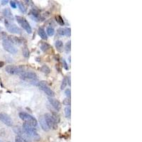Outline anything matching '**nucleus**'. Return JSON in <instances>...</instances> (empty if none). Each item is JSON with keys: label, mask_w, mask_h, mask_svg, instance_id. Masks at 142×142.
<instances>
[{"label": "nucleus", "mask_w": 142, "mask_h": 142, "mask_svg": "<svg viewBox=\"0 0 142 142\" xmlns=\"http://www.w3.org/2000/svg\"><path fill=\"white\" fill-rule=\"evenodd\" d=\"M19 117L23 121H25V122L28 123L29 124H30L32 127H36L37 126V121L36 120L32 117L31 115L26 113V112H20L19 114Z\"/></svg>", "instance_id": "1"}, {"label": "nucleus", "mask_w": 142, "mask_h": 142, "mask_svg": "<svg viewBox=\"0 0 142 142\" xmlns=\"http://www.w3.org/2000/svg\"><path fill=\"white\" fill-rule=\"evenodd\" d=\"M23 131L26 133V134L28 135L29 137H33V138H36L38 137L37 132L36 131L35 129L33 127H32L30 124H29L26 122H24L23 124L22 127Z\"/></svg>", "instance_id": "2"}, {"label": "nucleus", "mask_w": 142, "mask_h": 142, "mask_svg": "<svg viewBox=\"0 0 142 142\" xmlns=\"http://www.w3.org/2000/svg\"><path fill=\"white\" fill-rule=\"evenodd\" d=\"M6 72L8 73L9 74L11 75H17V74H22V73L25 72L23 66H14L11 65H9L5 67Z\"/></svg>", "instance_id": "3"}, {"label": "nucleus", "mask_w": 142, "mask_h": 142, "mask_svg": "<svg viewBox=\"0 0 142 142\" xmlns=\"http://www.w3.org/2000/svg\"><path fill=\"white\" fill-rule=\"evenodd\" d=\"M16 19L17 22L22 26V27L23 29H25V30L26 31V32L28 33H32V29L31 27L30 24L26 21V19L23 18L22 16H16Z\"/></svg>", "instance_id": "4"}, {"label": "nucleus", "mask_w": 142, "mask_h": 142, "mask_svg": "<svg viewBox=\"0 0 142 142\" xmlns=\"http://www.w3.org/2000/svg\"><path fill=\"white\" fill-rule=\"evenodd\" d=\"M44 118H45V121L47 123V125L49 129H56L58 127V124L56 123V121L53 119L52 114H49V113H46L44 115Z\"/></svg>", "instance_id": "5"}, {"label": "nucleus", "mask_w": 142, "mask_h": 142, "mask_svg": "<svg viewBox=\"0 0 142 142\" xmlns=\"http://www.w3.org/2000/svg\"><path fill=\"white\" fill-rule=\"evenodd\" d=\"M39 88L41 90H43L47 95H48L49 97H53L55 96V92L53 91L46 84V82L45 81H41V82H38V84Z\"/></svg>", "instance_id": "6"}, {"label": "nucleus", "mask_w": 142, "mask_h": 142, "mask_svg": "<svg viewBox=\"0 0 142 142\" xmlns=\"http://www.w3.org/2000/svg\"><path fill=\"white\" fill-rule=\"evenodd\" d=\"M2 45H3V48L5 51H7V52L9 53H11V54H15L17 53V49L14 46V45L9 42L7 39H5L3 41V43H2Z\"/></svg>", "instance_id": "7"}, {"label": "nucleus", "mask_w": 142, "mask_h": 142, "mask_svg": "<svg viewBox=\"0 0 142 142\" xmlns=\"http://www.w3.org/2000/svg\"><path fill=\"white\" fill-rule=\"evenodd\" d=\"M0 121L8 127H11L13 125V121L11 118L6 113L4 112L0 113Z\"/></svg>", "instance_id": "8"}, {"label": "nucleus", "mask_w": 142, "mask_h": 142, "mask_svg": "<svg viewBox=\"0 0 142 142\" xmlns=\"http://www.w3.org/2000/svg\"><path fill=\"white\" fill-rule=\"evenodd\" d=\"M21 78L25 80H37V75L33 72H23L20 74Z\"/></svg>", "instance_id": "9"}, {"label": "nucleus", "mask_w": 142, "mask_h": 142, "mask_svg": "<svg viewBox=\"0 0 142 142\" xmlns=\"http://www.w3.org/2000/svg\"><path fill=\"white\" fill-rule=\"evenodd\" d=\"M5 24H6V27H7V30L9 32L14 33H16V34H20L22 33L21 29L16 25L9 23L7 20H5Z\"/></svg>", "instance_id": "10"}, {"label": "nucleus", "mask_w": 142, "mask_h": 142, "mask_svg": "<svg viewBox=\"0 0 142 142\" xmlns=\"http://www.w3.org/2000/svg\"><path fill=\"white\" fill-rule=\"evenodd\" d=\"M48 99L50 104L54 107V109L55 110H57V111L60 110V108H61V104H60V102L58 100H57V99H55L51 97H48Z\"/></svg>", "instance_id": "11"}, {"label": "nucleus", "mask_w": 142, "mask_h": 142, "mask_svg": "<svg viewBox=\"0 0 142 142\" xmlns=\"http://www.w3.org/2000/svg\"><path fill=\"white\" fill-rule=\"evenodd\" d=\"M58 33L61 36H70L71 29H70V28H59L58 29Z\"/></svg>", "instance_id": "12"}, {"label": "nucleus", "mask_w": 142, "mask_h": 142, "mask_svg": "<svg viewBox=\"0 0 142 142\" xmlns=\"http://www.w3.org/2000/svg\"><path fill=\"white\" fill-rule=\"evenodd\" d=\"M7 39L9 42H11L12 44L20 45V44L22 43V40H21L19 38L16 37L14 36H7Z\"/></svg>", "instance_id": "13"}, {"label": "nucleus", "mask_w": 142, "mask_h": 142, "mask_svg": "<svg viewBox=\"0 0 142 142\" xmlns=\"http://www.w3.org/2000/svg\"><path fill=\"white\" fill-rule=\"evenodd\" d=\"M39 122H40V125L42 128V129L45 131H48L49 130V128L47 125V123L45 121V118H44V116H41L39 117Z\"/></svg>", "instance_id": "14"}, {"label": "nucleus", "mask_w": 142, "mask_h": 142, "mask_svg": "<svg viewBox=\"0 0 142 142\" xmlns=\"http://www.w3.org/2000/svg\"><path fill=\"white\" fill-rule=\"evenodd\" d=\"M3 14H4V15L6 16V18H7V20L8 22L9 21H13L14 20V17H13V15H12V13L11 12V11H10V9H5L4 11H3Z\"/></svg>", "instance_id": "15"}, {"label": "nucleus", "mask_w": 142, "mask_h": 142, "mask_svg": "<svg viewBox=\"0 0 142 142\" xmlns=\"http://www.w3.org/2000/svg\"><path fill=\"white\" fill-rule=\"evenodd\" d=\"M38 35L40 36V37H41L42 39L46 40V39L48 38L47 34H46V33H45V30H44L43 28H39L38 30Z\"/></svg>", "instance_id": "16"}, {"label": "nucleus", "mask_w": 142, "mask_h": 142, "mask_svg": "<svg viewBox=\"0 0 142 142\" xmlns=\"http://www.w3.org/2000/svg\"><path fill=\"white\" fill-rule=\"evenodd\" d=\"M65 114H66V118L70 119V117H71V108H70V106L66 107V108H65Z\"/></svg>", "instance_id": "17"}, {"label": "nucleus", "mask_w": 142, "mask_h": 142, "mask_svg": "<svg viewBox=\"0 0 142 142\" xmlns=\"http://www.w3.org/2000/svg\"><path fill=\"white\" fill-rule=\"evenodd\" d=\"M22 53H23V55L25 57V58H28L29 57V48H27V46L26 45H25L24 46V48H23L22 50Z\"/></svg>", "instance_id": "18"}, {"label": "nucleus", "mask_w": 142, "mask_h": 142, "mask_svg": "<svg viewBox=\"0 0 142 142\" xmlns=\"http://www.w3.org/2000/svg\"><path fill=\"white\" fill-rule=\"evenodd\" d=\"M41 70L44 73H45V74H49V73H51L50 68L48 67L46 65H44L42 67H41Z\"/></svg>", "instance_id": "19"}, {"label": "nucleus", "mask_w": 142, "mask_h": 142, "mask_svg": "<svg viewBox=\"0 0 142 142\" xmlns=\"http://www.w3.org/2000/svg\"><path fill=\"white\" fill-rule=\"evenodd\" d=\"M46 31H47L48 35L50 36H52L55 33V29L53 28L52 26H48L47 29H46Z\"/></svg>", "instance_id": "20"}, {"label": "nucleus", "mask_w": 142, "mask_h": 142, "mask_svg": "<svg viewBox=\"0 0 142 142\" xmlns=\"http://www.w3.org/2000/svg\"><path fill=\"white\" fill-rule=\"evenodd\" d=\"M67 77H65L63 80V81L61 82V85H60V89L63 90H64L66 88V87L67 86Z\"/></svg>", "instance_id": "21"}, {"label": "nucleus", "mask_w": 142, "mask_h": 142, "mask_svg": "<svg viewBox=\"0 0 142 142\" xmlns=\"http://www.w3.org/2000/svg\"><path fill=\"white\" fill-rule=\"evenodd\" d=\"M55 19H56V22L60 24V26H63L64 25V21L62 18V16L60 15H58L55 16Z\"/></svg>", "instance_id": "22"}, {"label": "nucleus", "mask_w": 142, "mask_h": 142, "mask_svg": "<svg viewBox=\"0 0 142 142\" xmlns=\"http://www.w3.org/2000/svg\"><path fill=\"white\" fill-rule=\"evenodd\" d=\"M48 48H50V45L48 44L47 43H43L41 44V49L43 51H47Z\"/></svg>", "instance_id": "23"}, {"label": "nucleus", "mask_w": 142, "mask_h": 142, "mask_svg": "<svg viewBox=\"0 0 142 142\" xmlns=\"http://www.w3.org/2000/svg\"><path fill=\"white\" fill-rule=\"evenodd\" d=\"M63 41H57L55 42V47H56V48H57L58 50L60 51V49L63 48Z\"/></svg>", "instance_id": "24"}, {"label": "nucleus", "mask_w": 142, "mask_h": 142, "mask_svg": "<svg viewBox=\"0 0 142 142\" xmlns=\"http://www.w3.org/2000/svg\"><path fill=\"white\" fill-rule=\"evenodd\" d=\"M31 14L34 17H36V18H38L39 16V12H38V11L36 9H33L31 11Z\"/></svg>", "instance_id": "25"}, {"label": "nucleus", "mask_w": 142, "mask_h": 142, "mask_svg": "<svg viewBox=\"0 0 142 142\" xmlns=\"http://www.w3.org/2000/svg\"><path fill=\"white\" fill-rule=\"evenodd\" d=\"M17 4H18V5H19V7L20 9V10L22 11L23 13H25V12L26 11V8L24 7V5L23 4V3L20 2V1H18Z\"/></svg>", "instance_id": "26"}, {"label": "nucleus", "mask_w": 142, "mask_h": 142, "mask_svg": "<svg viewBox=\"0 0 142 142\" xmlns=\"http://www.w3.org/2000/svg\"><path fill=\"white\" fill-rule=\"evenodd\" d=\"M63 104L64 105H66V107L67 106H70L71 105V100H70V98H66L64 99L63 102Z\"/></svg>", "instance_id": "27"}, {"label": "nucleus", "mask_w": 142, "mask_h": 142, "mask_svg": "<svg viewBox=\"0 0 142 142\" xmlns=\"http://www.w3.org/2000/svg\"><path fill=\"white\" fill-rule=\"evenodd\" d=\"M7 34L5 32L0 31V39H2L4 41V40H5V39L7 38Z\"/></svg>", "instance_id": "28"}, {"label": "nucleus", "mask_w": 142, "mask_h": 142, "mask_svg": "<svg viewBox=\"0 0 142 142\" xmlns=\"http://www.w3.org/2000/svg\"><path fill=\"white\" fill-rule=\"evenodd\" d=\"M71 50V42L68 41L67 44H66V51L67 53L70 52Z\"/></svg>", "instance_id": "29"}, {"label": "nucleus", "mask_w": 142, "mask_h": 142, "mask_svg": "<svg viewBox=\"0 0 142 142\" xmlns=\"http://www.w3.org/2000/svg\"><path fill=\"white\" fill-rule=\"evenodd\" d=\"M65 94L67 96V98H70V95H71V90L70 88H68L67 90H66L65 91Z\"/></svg>", "instance_id": "30"}, {"label": "nucleus", "mask_w": 142, "mask_h": 142, "mask_svg": "<svg viewBox=\"0 0 142 142\" xmlns=\"http://www.w3.org/2000/svg\"><path fill=\"white\" fill-rule=\"evenodd\" d=\"M15 142H26L24 140H23V139L22 138L21 136H16Z\"/></svg>", "instance_id": "31"}, {"label": "nucleus", "mask_w": 142, "mask_h": 142, "mask_svg": "<svg viewBox=\"0 0 142 142\" xmlns=\"http://www.w3.org/2000/svg\"><path fill=\"white\" fill-rule=\"evenodd\" d=\"M10 5H11V7L14 8V9L16 8V1H10Z\"/></svg>", "instance_id": "32"}, {"label": "nucleus", "mask_w": 142, "mask_h": 142, "mask_svg": "<svg viewBox=\"0 0 142 142\" xmlns=\"http://www.w3.org/2000/svg\"><path fill=\"white\" fill-rule=\"evenodd\" d=\"M63 67H65L66 70H68V67H67V63L66 62V60L63 59Z\"/></svg>", "instance_id": "33"}, {"label": "nucleus", "mask_w": 142, "mask_h": 142, "mask_svg": "<svg viewBox=\"0 0 142 142\" xmlns=\"http://www.w3.org/2000/svg\"><path fill=\"white\" fill-rule=\"evenodd\" d=\"M67 84L69 85V86L71 85V83H70V76H68L67 77Z\"/></svg>", "instance_id": "34"}, {"label": "nucleus", "mask_w": 142, "mask_h": 142, "mask_svg": "<svg viewBox=\"0 0 142 142\" xmlns=\"http://www.w3.org/2000/svg\"><path fill=\"white\" fill-rule=\"evenodd\" d=\"M1 4L2 5H5V4H7L8 3V1L7 0H4V1H1Z\"/></svg>", "instance_id": "35"}, {"label": "nucleus", "mask_w": 142, "mask_h": 142, "mask_svg": "<svg viewBox=\"0 0 142 142\" xmlns=\"http://www.w3.org/2000/svg\"><path fill=\"white\" fill-rule=\"evenodd\" d=\"M4 66V63L3 61H0V67H3Z\"/></svg>", "instance_id": "36"}, {"label": "nucleus", "mask_w": 142, "mask_h": 142, "mask_svg": "<svg viewBox=\"0 0 142 142\" xmlns=\"http://www.w3.org/2000/svg\"><path fill=\"white\" fill-rule=\"evenodd\" d=\"M0 142H2V141H1V140H0Z\"/></svg>", "instance_id": "37"}, {"label": "nucleus", "mask_w": 142, "mask_h": 142, "mask_svg": "<svg viewBox=\"0 0 142 142\" xmlns=\"http://www.w3.org/2000/svg\"><path fill=\"white\" fill-rule=\"evenodd\" d=\"M1 27H0V30H1Z\"/></svg>", "instance_id": "38"}, {"label": "nucleus", "mask_w": 142, "mask_h": 142, "mask_svg": "<svg viewBox=\"0 0 142 142\" xmlns=\"http://www.w3.org/2000/svg\"></svg>", "instance_id": "39"}]
</instances>
